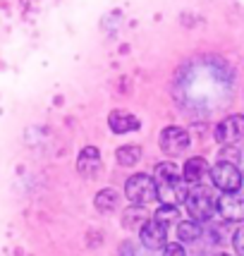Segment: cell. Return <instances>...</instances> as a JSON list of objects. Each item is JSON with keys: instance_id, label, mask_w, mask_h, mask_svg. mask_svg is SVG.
<instances>
[{"instance_id": "cell-13", "label": "cell", "mask_w": 244, "mask_h": 256, "mask_svg": "<svg viewBox=\"0 0 244 256\" xmlns=\"http://www.w3.org/2000/svg\"><path fill=\"white\" fill-rule=\"evenodd\" d=\"M118 201H120V196H118V192L115 190H103L96 194V199H94V204H96V208L103 213H110L118 208Z\"/></svg>"}, {"instance_id": "cell-2", "label": "cell", "mask_w": 244, "mask_h": 256, "mask_svg": "<svg viewBox=\"0 0 244 256\" xmlns=\"http://www.w3.org/2000/svg\"><path fill=\"white\" fill-rule=\"evenodd\" d=\"M184 204H187V211H189V216H192V220H196V223L208 220L213 216V211H216V199H213L211 190L204 187V184H194V187L187 192Z\"/></svg>"}, {"instance_id": "cell-7", "label": "cell", "mask_w": 244, "mask_h": 256, "mask_svg": "<svg viewBox=\"0 0 244 256\" xmlns=\"http://www.w3.org/2000/svg\"><path fill=\"white\" fill-rule=\"evenodd\" d=\"M139 237H142V244L146 249H163L168 244V225H163L160 220H156V218H148L144 225H142V230H139Z\"/></svg>"}, {"instance_id": "cell-18", "label": "cell", "mask_w": 244, "mask_h": 256, "mask_svg": "<svg viewBox=\"0 0 244 256\" xmlns=\"http://www.w3.org/2000/svg\"><path fill=\"white\" fill-rule=\"evenodd\" d=\"M163 256H187L182 244H166L163 246Z\"/></svg>"}, {"instance_id": "cell-10", "label": "cell", "mask_w": 244, "mask_h": 256, "mask_svg": "<svg viewBox=\"0 0 244 256\" xmlns=\"http://www.w3.org/2000/svg\"><path fill=\"white\" fill-rule=\"evenodd\" d=\"M208 172H211V168H208V163H206V158L194 156L184 163V175H182V178H184L187 184H199Z\"/></svg>"}, {"instance_id": "cell-19", "label": "cell", "mask_w": 244, "mask_h": 256, "mask_svg": "<svg viewBox=\"0 0 244 256\" xmlns=\"http://www.w3.org/2000/svg\"><path fill=\"white\" fill-rule=\"evenodd\" d=\"M216 256H230V254H216Z\"/></svg>"}, {"instance_id": "cell-11", "label": "cell", "mask_w": 244, "mask_h": 256, "mask_svg": "<svg viewBox=\"0 0 244 256\" xmlns=\"http://www.w3.org/2000/svg\"><path fill=\"white\" fill-rule=\"evenodd\" d=\"M108 124H110V130L115 134H124V132H132V130H139V120L124 110H112L110 118H108Z\"/></svg>"}, {"instance_id": "cell-6", "label": "cell", "mask_w": 244, "mask_h": 256, "mask_svg": "<svg viewBox=\"0 0 244 256\" xmlns=\"http://www.w3.org/2000/svg\"><path fill=\"white\" fill-rule=\"evenodd\" d=\"M216 211L220 213L225 220H244V194L242 192H225L220 199L216 201Z\"/></svg>"}, {"instance_id": "cell-3", "label": "cell", "mask_w": 244, "mask_h": 256, "mask_svg": "<svg viewBox=\"0 0 244 256\" xmlns=\"http://www.w3.org/2000/svg\"><path fill=\"white\" fill-rule=\"evenodd\" d=\"M124 196L136 204V206H146V204H151L156 196V182L146 172H136L132 178L127 180V184H124Z\"/></svg>"}, {"instance_id": "cell-8", "label": "cell", "mask_w": 244, "mask_h": 256, "mask_svg": "<svg viewBox=\"0 0 244 256\" xmlns=\"http://www.w3.org/2000/svg\"><path fill=\"white\" fill-rule=\"evenodd\" d=\"M218 144H237L244 139V115H230L216 127Z\"/></svg>"}, {"instance_id": "cell-5", "label": "cell", "mask_w": 244, "mask_h": 256, "mask_svg": "<svg viewBox=\"0 0 244 256\" xmlns=\"http://www.w3.org/2000/svg\"><path fill=\"white\" fill-rule=\"evenodd\" d=\"M189 142L192 139H189L187 130H182V127H166L160 132V148L166 156H182L189 148Z\"/></svg>"}, {"instance_id": "cell-16", "label": "cell", "mask_w": 244, "mask_h": 256, "mask_svg": "<svg viewBox=\"0 0 244 256\" xmlns=\"http://www.w3.org/2000/svg\"><path fill=\"white\" fill-rule=\"evenodd\" d=\"M154 218L160 220L163 225H170L172 220H178V206H168V204H163V206L154 213Z\"/></svg>"}, {"instance_id": "cell-12", "label": "cell", "mask_w": 244, "mask_h": 256, "mask_svg": "<svg viewBox=\"0 0 244 256\" xmlns=\"http://www.w3.org/2000/svg\"><path fill=\"white\" fill-rule=\"evenodd\" d=\"M148 220V213L142 208V206H136L134 204L132 208H127V211L122 213V225L127 228V230H134V228H142V225Z\"/></svg>"}, {"instance_id": "cell-14", "label": "cell", "mask_w": 244, "mask_h": 256, "mask_svg": "<svg viewBox=\"0 0 244 256\" xmlns=\"http://www.w3.org/2000/svg\"><path fill=\"white\" fill-rule=\"evenodd\" d=\"M115 158H118L120 166L130 168L142 160V148H139V146H120V148L115 151Z\"/></svg>"}, {"instance_id": "cell-9", "label": "cell", "mask_w": 244, "mask_h": 256, "mask_svg": "<svg viewBox=\"0 0 244 256\" xmlns=\"http://www.w3.org/2000/svg\"><path fill=\"white\" fill-rule=\"evenodd\" d=\"M77 170L82 175H86V178L96 175L100 170V154L96 146H84L82 148V154L77 158Z\"/></svg>"}, {"instance_id": "cell-15", "label": "cell", "mask_w": 244, "mask_h": 256, "mask_svg": "<svg viewBox=\"0 0 244 256\" xmlns=\"http://www.w3.org/2000/svg\"><path fill=\"white\" fill-rule=\"evenodd\" d=\"M201 234V228L196 220H182L178 225V237L182 242H194V240H199Z\"/></svg>"}, {"instance_id": "cell-1", "label": "cell", "mask_w": 244, "mask_h": 256, "mask_svg": "<svg viewBox=\"0 0 244 256\" xmlns=\"http://www.w3.org/2000/svg\"><path fill=\"white\" fill-rule=\"evenodd\" d=\"M154 182H156V196L160 199V204H168V206L184 204L189 190L184 178H180L175 163H158L154 168Z\"/></svg>"}, {"instance_id": "cell-17", "label": "cell", "mask_w": 244, "mask_h": 256, "mask_svg": "<svg viewBox=\"0 0 244 256\" xmlns=\"http://www.w3.org/2000/svg\"><path fill=\"white\" fill-rule=\"evenodd\" d=\"M232 246H234V252H237V256H244V228H240V230L234 232Z\"/></svg>"}, {"instance_id": "cell-4", "label": "cell", "mask_w": 244, "mask_h": 256, "mask_svg": "<svg viewBox=\"0 0 244 256\" xmlns=\"http://www.w3.org/2000/svg\"><path fill=\"white\" fill-rule=\"evenodd\" d=\"M211 180L220 192H240V187H242L240 168L234 163H228V160H220L211 168Z\"/></svg>"}]
</instances>
